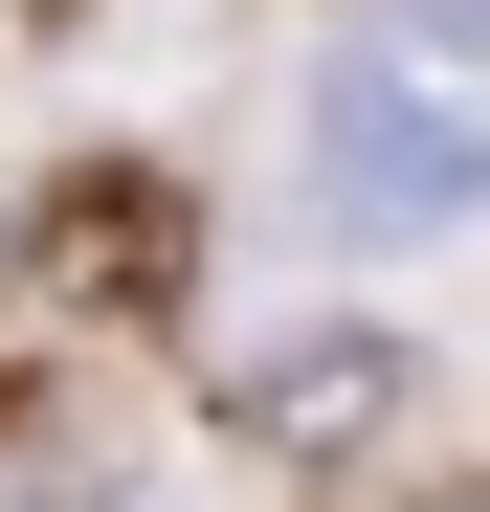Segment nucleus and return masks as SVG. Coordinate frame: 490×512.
<instances>
[{"mask_svg":"<svg viewBox=\"0 0 490 512\" xmlns=\"http://www.w3.org/2000/svg\"><path fill=\"white\" fill-rule=\"evenodd\" d=\"M312 245H446L490 223V0H357L290 90Z\"/></svg>","mask_w":490,"mask_h":512,"instance_id":"f257e3e1","label":"nucleus"},{"mask_svg":"<svg viewBox=\"0 0 490 512\" xmlns=\"http://www.w3.org/2000/svg\"><path fill=\"white\" fill-rule=\"evenodd\" d=\"M201 401H223V446H268V468H357L379 423L424 401V334L401 312H268V334L201 357Z\"/></svg>","mask_w":490,"mask_h":512,"instance_id":"f03ea898","label":"nucleus"},{"mask_svg":"<svg viewBox=\"0 0 490 512\" xmlns=\"http://www.w3.org/2000/svg\"><path fill=\"white\" fill-rule=\"evenodd\" d=\"M468 512H490V490H468Z\"/></svg>","mask_w":490,"mask_h":512,"instance_id":"7ed1b4c3","label":"nucleus"}]
</instances>
